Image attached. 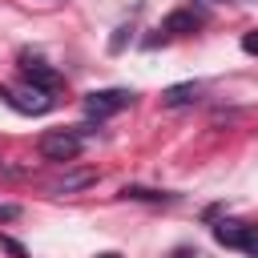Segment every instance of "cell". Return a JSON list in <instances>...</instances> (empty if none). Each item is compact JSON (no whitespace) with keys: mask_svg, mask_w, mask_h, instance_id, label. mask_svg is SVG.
I'll use <instances>...</instances> for the list:
<instances>
[{"mask_svg":"<svg viewBox=\"0 0 258 258\" xmlns=\"http://www.w3.org/2000/svg\"><path fill=\"white\" fill-rule=\"evenodd\" d=\"M121 194L125 198H137V202H173V194H157V189H141V185H125Z\"/></svg>","mask_w":258,"mask_h":258,"instance_id":"cell-9","label":"cell"},{"mask_svg":"<svg viewBox=\"0 0 258 258\" xmlns=\"http://www.w3.org/2000/svg\"><path fill=\"white\" fill-rule=\"evenodd\" d=\"M198 93H202V85H198V81H185V85H173V89H165V93H161V105L177 109V105H189V101H198Z\"/></svg>","mask_w":258,"mask_h":258,"instance_id":"cell-8","label":"cell"},{"mask_svg":"<svg viewBox=\"0 0 258 258\" xmlns=\"http://www.w3.org/2000/svg\"><path fill=\"white\" fill-rule=\"evenodd\" d=\"M242 52H250V56H258V28L242 36Z\"/></svg>","mask_w":258,"mask_h":258,"instance_id":"cell-11","label":"cell"},{"mask_svg":"<svg viewBox=\"0 0 258 258\" xmlns=\"http://www.w3.org/2000/svg\"><path fill=\"white\" fill-rule=\"evenodd\" d=\"M81 145H85V141H81L77 129H48V133L40 137V157H44V161H64V165H69V161L81 157Z\"/></svg>","mask_w":258,"mask_h":258,"instance_id":"cell-2","label":"cell"},{"mask_svg":"<svg viewBox=\"0 0 258 258\" xmlns=\"http://www.w3.org/2000/svg\"><path fill=\"white\" fill-rule=\"evenodd\" d=\"M246 254H258V226H250V234H246V246H242Z\"/></svg>","mask_w":258,"mask_h":258,"instance_id":"cell-13","label":"cell"},{"mask_svg":"<svg viewBox=\"0 0 258 258\" xmlns=\"http://www.w3.org/2000/svg\"><path fill=\"white\" fill-rule=\"evenodd\" d=\"M16 64H20L24 85H36V89H44V93H52V89L60 85V73H56L44 56H36V52H20V56H16Z\"/></svg>","mask_w":258,"mask_h":258,"instance_id":"cell-3","label":"cell"},{"mask_svg":"<svg viewBox=\"0 0 258 258\" xmlns=\"http://www.w3.org/2000/svg\"><path fill=\"white\" fill-rule=\"evenodd\" d=\"M246 234H250V226H242V222H218L214 226V238L222 246H230V250H242L246 246Z\"/></svg>","mask_w":258,"mask_h":258,"instance_id":"cell-6","label":"cell"},{"mask_svg":"<svg viewBox=\"0 0 258 258\" xmlns=\"http://www.w3.org/2000/svg\"><path fill=\"white\" fill-rule=\"evenodd\" d=\"M129 101H133V93H129V89H97V93H89L81 105H85V117H97V121H105V117L121 113Z\"/></svg>","mask_w":258,"mask_h":258,"instance_id":"cell-4","label":"cell"},{"mask_svg":"<svg viewBox=\"0 0 258 258\" xmlns=\"http://www.w3.org/2000/svg\"><path fill=\"white\" fill-rule=\"evenodd\" d=\"M97 258H121V254H117V250H101Z\"/></svg>","mask_w":258,"mask_h":258,"instance_id":"cell-14","label":"cell"},{"mask_svg":"<svg viewBox=\"0 0 258 258\" xmlns=\"http://www.w3.org/2000/svg\"><path fill=\"white\" fill-rule=\"evenodd\" d=\"M97 181V169H73V173H64L60 181H52V194H77V189H85V185H93Z\"/></svg>","mask_w":258,"mask_h":258,"instance_id":"cell-7","label":"cell"},{"mask_svg":"<svg viewBox=\"0 0 258 258\" xmlns=\"http://www.w3.org/2000/svg\"><path fill=\"white\" fill-rule=\"evenodd\" d=\"M12 218H20V206H12V202H0V222H12Z\"/></svg>","mask_w":258,"mask_h":258,"instance_id":"cell-12","label":"cell"},{"mask_svg":"<svg viewBox=\"0 0 258 258\" xmlns=\"http://www.w3.org/2000/svg\"><path fill=\"white\" fill-rule=\"evenodd\" d=\"M202 20H206V12H198V8H177V12H169V16L161 20V36H181V32H194Z\"/></svg>","mask_w":258,"mask_h":258,"instance_id":"cell-5","label":"cell"},{"mask_svg":"<svg viewBox=\"0 0 258 258\" xmlns=\"http://www.w3.org/2000/svg\"><path fill=\"white\" fill-rule=\"evenodd\" d=\"M0 101L24 117H44L52 109V93L36 89V85H20V89H0Z\"/></svg>","mask_w":258,"mask_h":258,"instance_id":"cell-1","label":"cell"},{"mask_svg":"<svg viewBox=\"0 0 258 258\" xmlns=\"http://www.w3.org/2000/svg\"><path fill=\"white\" fill-rule=\"evenodd\" d=\"M0 246H4V250H8L12 258H28V250H24V246H20L16 238H0Z\"/></svg>","mask_w":258,"mask_h":258,"instance_id":"cell-10","label":"cell"}]
</instances>
